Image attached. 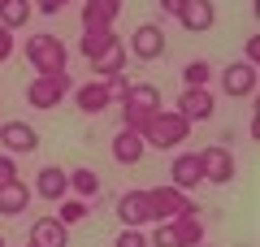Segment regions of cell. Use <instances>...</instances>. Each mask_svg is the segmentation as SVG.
<instances>
[{
	"label": "cell",
	"instance_id": "6da1fadb",
	"mask_svg": "<svg viewBox=\"0 0 260 247\" xmlns=\"http://www.w3.org/2000/svg\"><path fill=\"white\" fill-rule=\"evenodd\" d=\"M139 135H143V143L156 147V152H174V147L186 143V135H191V121H186L178 109H156Z\"/></svg>",
	"mask_w": 260,
	"mask_h": 247
},
{
	"label": "cell",
	"instance_id": "7a4b0ae2",
	"mask_svg": "<svg viewBox=\"0 0 260 247\" xmlns=\"http://www.w3.org/2000/svg\"><path fill=\"white\" fill-rule=\"evenodd\" d=\"M26 61L35 65V74H65L70 52H65L61 35H52V30H39V35L26 39Z\"/></svg>",
	"mask_w": 260,
	"mask_h": 247
},
{
	"label": "cell",
	"instance_id": "3957f363",
	"mask_svg": "<svg viewBox=\"0 0 260 247\" xmlns=\"http://www.w3.org/2000/svg\"><path fill=\"white\" fill-rule=\"evenodd\" d=\"M160 109V91L152 82H130V91L121 96V126L126 130H143L148 117Z\"/></svg>",
	"mask_w": 260,
	"mask_h": 247
},
{
	"label": "cell",
	"instance_id": "277c9868",
	"mask_svg": "<svg viewBox=\"0 0 260 247\" xmlns=\"http://www.w3.org/2000/svg\"><path fill=\"white\" fill-rule=\"evenodd\" d=\"M70 91H74L70 74H35V78L26 82V104L48 113V109H56V104H61Z\"/></svg>",
	"mask_w": 260,
	"mask_h": 247
},
{
	"label": "cell",
	"instance_id": "5b68a950",
	"mask_svg": "<svg viewBox=\"0 0 260 247\" xmlns=\"http://www.w3.org/2000/svg\"><path fill=\"white\" fill-rule=\"evenodd\" d=\"M148 200H152V221H174V217H182V212H200V204L191 200V191H178L174 182L152 187Z\"/></svg>",
	"mask_w": 260,
	"mask_h": 247
},
{
	"label": "cell",
	"instance_id": "8992f818",
	"mask_svg": "<svg viewBox=\"0 0 260 247\" xmlns=\"http://www.w3.org/2000/svg\"><path fill=\"white\" fill-rule=\"evenodd\" d=\"M200 178L204 182H213V187H230L234 182V156H230V147H221V143H208V147H200Z\"/></svg>",
	"mask_w": 260,
	"mask_h": 247
},
{
	"label": "cell",
	"instance_id": "52a82bcc",
	"mask_svg": "<svg viewBox=\"0 0 260 247\" xmlns=\"http://www.w3.org/2000/svg\"><path fill=\"white\" fill-rule=\"evenodd\" d=\"M165 52H169V44H165V30L156 22H139V26L130 30L126 56H135V61H160Z\"/></svg>",
	"mask_w": 260,
	"mask_h": 247
},
{
	"label": "cell",
	"instance_id": "ba28073f",
	"mask_svg": "<svg viewBox=\"0 0 260 247\" xmlns=\"http://www.w3.org/2000/svg\"><path fill=\"white\" fill-rule=\"evenodd\" d=\"M217 82H221V91L230 96V100H247V96H256V65L251 61H230L225 70H217Z\"/></svg>",
	"mask_w": 260,
	"mask_h": 247
},
{
	"label": "cell",
	"instance_id": "9c48e42d",
	"mask_svg": "<svg viewBox=\"0 0 260 247\" xmlns=\"http://www.w3.org/2000/svg\"><path fill=\"white\" fill-rule=\"evenodd\" d=\"M0 147L9 156H30L39 147V130L30 126V121L13 117V121H0Z\"/></svg>",
	"mask_w": 260,
	"mask_h": 247
},
{
	"label": "cell",
	"instance_id": "30bf717a",
	"mask_svg": "<svg viewBox=\"0 0 260 247\" xmlns=\"http://www.w3.org/2000/svg\"><path fill=\"white\" fill-rule=\"evenodd\" d=\"M174 109L195 126V121H208V117L217 113V96L208 91V87H182V96H178Z\"/></svg>",
	"mask_w": 260,
	"mask_h": 247
},
{
	"label": "cell",
	"instance_id": "8fae6325",
	"mask_svg": "<svg viewBox=\"0 0 260 247\" xmlns=\"http://www.w3.org/2000/svg\"><path fill=\"white\" fill-rule=\"evenodd\" d=\"M74 104H78V113H87V117L109 113V109H113L109 82H104V78H91V82H83V87H74Z\"/></svg>",
	"mask_w": 260,
	"mask_h": 247
},
{
	"label": "cell",
	"instance_id": "7c38bea8",
	"mask_svg": "<svg viewBox=\"0 0 260 247\" xmlns=\"http://www.w3.org/2000/svg\"><path fill=\"white\" fill-rule=\"evenodd\" d=\"M30 191L39 195V200H48V204H56V200H65L70 195V169H61V165H44L35 174V187Z\"/></svg>",
	"mask_w": 260,
	"mask_h": 247
},
{
	"label": "cell",
	"instance_id": "4fadbf2b",
	"mask_svg": "<svg viewBox=\"0 0 260 247\" xmlns=\"http://www.w3.org/2000/svg\"><path fill=\"white\" fill-rule=\"evenodd\" d=\"M174 18L182 22L186 30L204 35V30H213V26H217V5H213V0H182V9H178Z\"/></svg>",
	"mask_w": 260,
	"mask_h": 247
},
{
	"label": "cell",
	"instance_id": "5bb4252c",
	"mask_svg": "<svg viewBox=\"0 0 260 247\" xmlns=\"http://www.w3.org/2000/svg\"><path fill=\"white\" fill-rule=\"evenodd\" d=\"M30 200H35V191L22 178H5L0 182V217H22L30 208Z\"/></svg>",
	"mask_w": 260,
	"mask_h": 247
},
{
	"label": "cell",
	"instance_id": "9a60e30c",
	"mask_svg": "<svg viewBox=\"0 0 260 247\" xmlns=\"http://www.w3.org/2000/svg\"><path fill=\"white\" fill-rule=\"evenodd\" d=\"M121 13V0H83V30H113Z\"/></svg>",
	"mask_w": 260,
	"mask_h": 247
},
{
	"label": "cell",
	"instance_id": "2e32d148",
	"mask_svg": "<svg viewBox=\"0 0 260 247\" xmlns=\"http://www.w3.org/2000/svg\"><path fill=\"white\" fill-rule=\"evenodd\" d=\"M109 152H113V161H117V165H139L143 152H148V143H143L139 130H126V126H121L117 135H113V147H109Z\"/></svg>",
	"mask_w": 260,
	"mask_h": 247
},
{
	"label": "cell",
	"instance_id": "e0dca14e",
	"mask_svg": "<svg viewBox=\"0 0 260 247\" xmlns=\"http://www.w3.org/2000/svg\"><path fill=\"white\" fill-rule=\"evenodd\" d=\"M117 217H121V226H148L152 221V200H148V191H126L117 200Z\"/></svg>",
	"mask_w": 260,
	"mask_h": 247
},
{
	"label": "cell",
	"instance_id": "ac0fdd59",
	"mask_svg": "<svg viewBox=\"0 0 260 247\" xmlns=\"http://www.w3.org/2000/svg\"><path fill=\"white\" fill-rule=\"evenodd\" d=\"M30 243L35 247H70V226L56 217H35L30 221Z\"/></svg>",
	"mask_w": 260,
	"mask_h": 247
},
{
	"label": "cell",
	"instance_id": "d6986e66",
	"mask_svg": "<svg viewBox=\"0 0 260 247\" xmlns=\"http://www.w3.org/2000/svg\"><path fill=\"white\" fill-rule=\"evenodd\" d=\"M169 182H174L178 191H195V187L204 182V178H200V156L195 152H178L174 165H169Z\"/></svg>",
	"mask_w": 260,
	"mask_h": 247
},
{
	"label": "cell",
	"instance_id": "ffe728a7",
	"mask_svg": "<svg viewBox=\"0 0 260 247\" xmlns=\"http://www.w3.org/2000/svg\"><path fill=\"white\" fill-rule=\"evenodd\" d=\"M121 70H126V44H121V39H113L104 52L91 56V74L95 78H109V74H121Z\"/></svg>",
	"mask_w": 260,
	"mask_h": 247
},
{
	"label": "cell",
	"instance_id": "44dd1931",
	"mask_svg": "<svg viewBox=\"0 0 260 247\" xmlns=\"http://www.w3.org/2000/svg\"><path fill=\"white\" fill-rule=\"evenodd\" d=\"M30 13H35L30 0H0V26H9V30H22L30 22Z\"/></svg>",
	"mask_w": 260,
	"mask_h": 247
},
{
	"label": "cell",
	"instance_id": "7402d4cb",
	"mask_svg": "<svg viewBox=\"0 0 260 247\" xmlns=\"http://www.w3.org/2000/svg\"><path fill=\"white\" fill-rule=\"evenodd\" d=\"M70 195H78V200H91V195H100V174L95 169H70Z\"/></svg>",
	"mask_w": 260,
	"mask_h": 247
},
{
	"label": "cell",
	"instance_id": "603a6c76",
	"mask_svg": "<svg viewBox=\"0 0 260 247\" xmlns=\"http://www.w3.org/2000/svg\"><path fill=\"white\" fill-rule=\"evenodd\" d=\"M174 226H178V238H182V247L204 243V221H200V212H182V217H174Z\"/></svg>",
	"mask_w": 260,
	"mask_h": 247
},
{
	"label": "cell",
	"instance_id": "cb8c5ba5",
	"mask_svg": "<svg viewBox=\"0 0 260 247\" xmlns=\"http://www.w3.org/2000/svg\"><path fill=\"white\" fill-rule=\"evenodd\" d=\"M83 217H87V200H78V195L56 200V221H61V226H78Z\"/></svg>",
	"mask_w": 260,
	"mask_h": 247
},
{
	"label": "cell",
	"instance_id": "d4e9b609",
	"mask_svg": "<svg viewBox=\"0 0 260 247\" xmlns=\"http://www.w3.org/2000/svg\"><path fill=\"white\" fill-rule=\"evenodd\" d=\"M213 61H204V56H200V61H186V70H182V87H208V82H213Z\"/></svg>",
	"mask_w": 260,
	"mask_h": 247
},
{
	"label": "cell",
	"instance_id": "484cf974",
	"mask_svg": "<svg viewBox=\"0 0 260 247\" xmlns=\"http://www.w3.org/2000/svg\"><path fill=\"white\" fill-rule=\"evenodd\" d=\"M113 39H117L113 30H83V44H78V52H83L87 61H91V56H95V52H104V48H109Z\"/></svg>",
	"mask_w": 260,
	"mask_h": 247
},
{
	"label": "cell",
	"instance_id": "4316f807",
	"mask_svg": "<svg viewBox=\"0 0 260 247\" xmlns=\"http://www.w3.org/2000/svg\"><path fill=\"white\" fill-rule=\"evenodd\" d=\"M148 247H182V238H178V226H174V221H156V230H152Z\"/></svg>",
	"mask_w": 260,
	"mask_h": 247
},
{
	"label": "cell",
	"instance_id": "83f0119b",
	"mask_svg": "<svg viewBox=\"0 0 260 247\" xmlns=\"http://www.w3.org/2000/svg\"><path fill=\"white\" fill-rule=\"evenodd\" d=\"M113 247H148V234H143V226H121V234L113 238Z\"/></svg>",
	"mask_w": 260,
	"mask_h": 247
},
{
	"label": "cell",
	"instance_id": "f1b7e54d",
	"mask_svg": "<svg viewBox=\"0 0 260 247\" xmlns=\"http://www.w3.org/2000/svg\"><path fill=\"white\" fill-rule=\"evenodd\" d=\"M104 82H109V91H113V100H121V96L130 91V74H126V70H121V74H109V78H104Z\"/></svg>",
	"mask_w": 260,
	"mask_h": 247
},
{
	"label": "cell",
	"instance_id": "f546056e",
	"mask_svg": "<svg viewBox=\"0 0 260 247\" xmlns=\"http://www.w3.org/2000/svg\"><path fill=\"white\" fill-rule=\"evenodd\" d=\"M13 48H18V39H13V30H9V26H0V65H5V61L13 56Z\"/></svg>",
	"mask_w": 260,
	"mask_h": 247
},
{
	"label": "cell",
	"instance_id": "4dcf8cb0",
	"mask_svg": "<svg viewBox=\"0 0 260 247\" xmlns=\"http://www.w3.org/2000/svg\"><path fill=\"white\" fill-rule=\"evenodd\" d=\"M5 178H18V156H9V152H0V182Z\"/></svg>",
	"mask_w": 260,
	"mask_h": 247
},
{
	"label": "cell",
	"instance_id": "1f68e13d",
	"mask_svg": "<svg viewBox=\"0 0 260 247\" xmlns=\"http://www.w3.org/2000/svg\"><path fill=\"white\" fill-rule=\"evenodd\" d=\"M30 5H35L39 13H48V18H56V13H61L65 5H70V0H30Z\"/></svg>",
	"mask_w": 260,
	"mask_h": 247
},
{
	"label": "cell",
	"instance_id": "d6a6232c",
	"mask_svg": "<svg viewBox=\"0 0 260 247\" xmlns=\"http://www.w3.org/2000/svg\"><path fill=\"white\" fill-rule=\"evenodd\" d=\"M243 61L260 65V35H247V44H243Z\"/></svg>",
	"mask_w": 260,
	"mask_h": 247
},
{
	"label": "cell",
	"instance_id": "836d02e7",
	"mask_svg": "<svg viewBox=\"0 0 260 247\" xmlns=\"http://www.w3.org/2000/svg\"><path fill=\"white\" fill-rule=\"evenodd\" d=\"M156 5H160V13H169V18H174V13L182 9V0H156Z\"/></svg>",
	"mask_w": 260,
	"mask_h": 247
},
{
	"label": "cell",
	"instance_id": "e575fe53",
	"mask_svg": "<svg viewBox=\"0 0 260 247\" xmlns=\"http://www.w3.org/2000/svg\"><path fill=\"white\" fill-rule=\"evenodd\" d=\"M0 247H5V234H0Z\"/></svg>",
	"mask_w": 260,
	"mask_h": 247
},
{
	"label": "cell",
	"instance_id": "d590c367",
	"mask_svg": "<svg viewBox=\"0 0 260 247\" xmlns=\"http://www.w3.org/2000/svg\"><path fill=\"white\" fill-rule=\"evenodd\" d=\"M195 247H208V243H195Z\"/></svg>",
	"mask_w": 260,
	"mask_h": 247
},
{
	"label": "cell",
	"instance_id": "8d00e7d4",
	"mask_svg": "<svg viewBox=\"0 0 260 247\" xmlns=\"http://www.w3.org/2000/svg\"><path fill=\"white\" fill-rule=\"evenodd\" d=\"M26 247H35V243H26Z\"/></svg>",
	"mask_w": 260,
	"mask_h": 247
}]
</instances>
